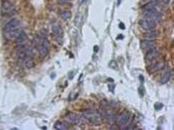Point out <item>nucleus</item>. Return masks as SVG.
<instances>
[{
    "instance_id": "obj_5",
    "label": "nucleus",
    "mask_w": 174,
    "mask_h": 130,
    "mask_svg": "<svg viewBox=\"0 0 174 130\" xmlns=\"http://www.w3.org/2000/svg\"><path fill=\"white\" fill-rule=\"evenodd\" d=\"M157 22H155L154 20L152 19H147V17H144V19H141L139 20V25L140 27L144 29V30L149 31V30H154L157 26Z\"/></svg>"
},
{
    "instance_id": "obj_1",
    "label": "nucleus",
    "mask_w": 174,
    "mask_h": 130,
    "mask_svg": "<svg viewBox=\"0 0 174 130\" xmlns=\"http://www.w3.org/2000/svg\"><path fill=\"white\" fill-rule=\"evenodd\" d=\"M35 41H36V47L37 50L39 52L41 58H45L49 52V42L47 40L46 36H43V35H38L35 38Z\"/></svg>"
},
{
    "instance_id": "obj_13",
    "label": "nucleus",
    "mask_w": 174,
    "mask_h": 130,
    "mask_svg": "<svg viewBox=\"0 0 174 130\" xmlns=\"http://www.w3.org/2000/svg\"><path fill=\"white\" fill-rule=\"evenodd\" d=\"M80 118L78 115L74 114V113H68L66 115V120L68 121L69 123H72V124H76L80 121Z\"/></svg>"
},
{
    "instance_id": "obj_23",
    "label": "nucleus",
    "mask_w": 174,
    "mask_h": 130,
    "mask_svg": "<svg viewBox=\"0 0 174 130\" xmlns=\"http://www.w3.org/2000/svg\"><path fill=\"white\" fill-rule=\"evenodd\" d=\"M162 107H163L162 103H156V109H157V110H160V109H162Z\"/></svg>"
},
{
    "instance_id": "obj_22",
    "label": "nucleus",
    "mask_w": 174,
    "mask_h": 130,
    "mask_svg": "<svg viewBox=\"0 0 174 130\" xmlns=\"http://www.w3.org/2000/svg\"><path fill=\"white\" fill-rule=\"evenodd\" d=\"M60 3H68V2H70V1H72V0H57Z\"/></svg>"
},
{
    "instance_id": "obj_26",
    "label": "nucleus",
    "mask_w": 174,
    "mask_h": 130,
    "mask_svg": "<svg viewBox=\"0 0 174 130\" xmlns=\"http://www.w3.org/2000/svg\"><path fill=\"white\" fill-rule=\"evenodd\" d=\"M94 51H95V52H97V51H98V46H97V45H95V46H94Z\"/></svg>"
},
{
    "instance_id": "obj_21",
    "label": "nucleus",
    "mask_w": 174,
    "mask_h": 130,
    "mask_svg": "<svg viewBox=\"0 0 174 130\" xmlns=\"http://www.w3.org/2000/svg\"><path fill=\"white\" fill-rule=\"evenodd\" d=\"M152 8H155V3H154V2H152V1L143 6V10H149V9H152Z\"/></svg>"
},
{
    "instance_id": "obj_20",
    "label": "nucleus",
    "mask_w": 174,
    "mask_h": 130,
    "mask_svg": "<svg viewBox=\"0 0 174 130\" xmlns=\"http://www.w3.org/2000/svg\"><path fill=\"white\" fill-rule=\"evenodd\" d=\"M61 16L64 20H69L72 17V13L69 10H66V11H63V13H61Z\"/></svg>"
},
{
    "instance_id": "obj_8",
    "label": "nucleus",
    "mask_w": 174,
    "mask_h": 130,
    "mask_svg": "<svg viewBox=\"0 0 174 130\" xmlns=\"http://www.w3.org/2000/svg\"><path fill=\"white\" fill-rule=\"evenodd\" d=\"M51 32H52V35H54V36L57 38V39H60V38L63 37L64 30H63L61 26L58 23H55V24H54V25H52Z\"/></svg>"
},
{
    "instance_id": "obj_7",
    "label": "nucleus",
    "mask_w": 174,
    "mask_h": 130,
    "mask_svg": "<svg viewBox=\"0 0 174 130\" xmlns=\"http://www.w3.org/2000/svg\"><path fill=\"white\" fill-rule=\"evenodd\" d=\"M20 22L19 19H11L9 22H7L4 26V31H10L14 29H19Z\"/></svg>"
},
{
    "instance_id": "obj_19",
    "label": "nucleus",
    "mask_w": 174,
    "mask_h": 130,
    "mask_svg": "<svg viewBox=\"0 0 174 130\" xmlns=\"http://www.w3.org/2000/svg\"><path fill=\"white\" fill-rule=\"evenodd\" d=\"M54 129L57 130H67L69 127H68V125L65 122H63V121H57V122L54 123Z\"/></svg>"
},
{
    "instance_id": "obj_10",
    "label": "nucleus",
    "mask_w": 174,
    "mask_h": 130,
    "mask_svg": "<svg viewBox=\"0 0 174 130\" xmlns=\"http://www.w3.org/2000/svg\"><path fill=\"white\" fill-rule=\"evenodd\" d=\"M28 39V35L26 33L25 31H20V33L17 34V36L16 37V41H17V45H24L25 42L27 41Z\"/></svg>"
},
{
    "instance_id": "obj_9",
    "label": "nucleus",
    "mask_w": 174,
    "mask_h": 130,
    "mask_svg": "<svg viewBox=\"0 0 174 130\" xmlns=\"http://www.w3.org/2000/svg\"><path fill=\"white\" fill-rule=\"evenodd\" d=\"M17 58L20 61H25L26 58H27L29 57L28 54V49H26L25 47H24L23 45H20V48L17 49Z\"/></svg>"
},
{
    "instance_id": "obj_3",
    "label": "nucleus",
    "mask_w": 174,
    "mask_h": 130,
    "mask_svg": "<svg viewBox=\"0 0 174 130\" xmlns=\"http://www.w3.org/2000/svg\"><path fill=\"white\" fill-rule=\"evenodd\" d=\"M1 13H2V14H4V16L11 17V16H13V14H16L17 10H16L14 5L13 4V2L4 0V1L1 3Z\"/></svg>"
},
{
    "instance_id": "obj_2",
    "label": "nucleus",
    "mask_w": 174,
    "mask_h": 130,
    "mask_svg": "<svg viewBox=\"0 0 174 130\" xmlns=\"http://www.w3.org/2000/svg\"><path fill=\"white\" fill-rule=\"evenodd\" d=\"M81 119L86 121L88 123L92 124V125H98V124L102 123V115H99V114L87 112V113H85L83 116H81Z\"/></svg>"
},
{
    "instance_id": "obj_28",
    "label": "nucleus",
    "mask_w": 174,
    "mask_h": 130,
    "mask_svg": "<svg viewBox=\"0 0 174 130\" xmlns=\"http://www.w3.org/2000/svg\"><path fill=\"white\" fill-rule=\"evenodd\" d=\"M84 2H86V0H81V3H84Z\"/></svg>"
},
{
    "instance_id": "obj_24",
    "label": "nucleus",
    "mask_w": 174,
    "mask_h": 130,
    "mask_svg": "<svg viewBox=\"0 0 174 130\" xmlns=\"http://www.w3.org/2000/svg\"><path fill=\"white\" fill-rule=\"evenodd\" d=\"M110 66H112V68H113V69H115V68H116V63H115V61H113L112 63H110Z\"/></svg>"
},
{
    "instance_id": "obj_25",
    "label": "nucleus",
    "mask_w": 174,
    "mask_h": 130,
    "mask_svg": "<svg viewBox=\"0 0 174 130\" xmlns=\"http://www.w3.org/2000/svg\"><path fill=\"white\" fill-rule=\"evenodd\" d=\"M119 26H120V28L122 29V30H124V29H125V26H124V24H123V23H120V25H119Z\"/></svg>"
},
{
    "instance_id": "obj_11",
    "label": "nucleus",
    "mask_w": 174,
    "mask_h": 130,
    "mask_svg": "<svg viewBox=\"0 0 174 130\" xmlns=\"http://www.w3.org/2000/svg\"><path fill=\"white\" fill-rule=\"evenodd\" d=\"M159 54H160L159 50L156 49L155 47H153V48H151V49L149 50V51L146 52V61H153V60H155V58H157Z\"/></svg>"
},
{
    "instance_id": "obj_14",
    "label": "nucleus",
    "mask_w": 174,
    "mask_h": 130,
    "mask_svg": "<svg viewBox=\"0 0 174 130\" xmlns=\"http://www.w3.org/2000/svg\"><path fill=\"white\" fill-rule=\"evenodd\" d=\"M140 46L143 49H151L153 47H155V42L154 40H151V39H144V40H141Z\"/></svg>"
},
{
    "instance_id": "obj_27",
    "label": "nucleus",
    "mask_w": 174,
    "mask_h": 130,
    "mask_svg": "<svg viewBox=\"0 0 174 130\" xmlns=\"http://www.w3.org/2000/svg\"><path fill=\"white\" fill-rule=\"evenodd\" d=\"M117 39H123V36H118Z\"/></svg>"
},
{
    "instance_id": "obj_18",
    "label": "nucleus",
    "mask_w": 174,
    "mask_h": 130,
    "mask_svg": "<svg viewBox=\"0 0 174 130\" xmlns=\"http://www.w3.org/2000/svg\"><path fill=\"white\" fill-rule=\"evenodd\" d=\"M24 64H25L26 69H32V68L35 67V61L33 58H32V57H28L24 61Z\"/></svg>"
},
{
    "instance_id": "obj_15",
    "label": "nucleus",
    "mask_w": 174,
    "mask_h": 130,
    "mask_svg": "<svg viewBox=\"0 0 174 130\" xmlns=\"http://www.w3.org/2000/svg\"><path fill=\"white\" fill-rule=\"evenodd\" d=\"M164 66H165L164 61H158V63L154 64L153 66H151L149 68V72L150 73H156V72H158V71L163 69Z\"/></svg>"
},
{
    "instance_id": "obj_6",
    "label": "nucleus",
    "mask_w": 174,
    "mask_h": 130,
    "mask_svg": "<svg viewBox=\"0 0 174 130\" xmlns=\"http://www.w3.org/2000/svg\"><path fill=\"white\" fill-rule=\"evenodd\" d=\"M143 14L147 19H152L157 23L160 22L162 17V14L159 13L158 10H156V8H152V9H149V10H143Z\"/></svg>"
},
{
    "instance_id": "obj_16",
    "label": "nucleus",
    "mask_w": 174,
    "mask_h": 130,
    "mask_svg": "<svg viewBox=\"0 0 174 130\" xmlns=\"http://www.w3.org/2000/svg\"><path fill=\"white\" fill-rule=\"evenodd\" d=\"M171 74H172V72H171L170 70H167L166 72L162 75V77H161V84H167L168 82L170 81Z\"/></svg>"
},
{
    "instance_id": "obj_17",
    "label": "nucleus",
    "mask_w": 174,
    "mask_h": 130,
    "mask_svg": "<svg viewBox=\"0 0 174 130\" xmlns=\"http://www.w3.org/2000/svg\"><path fill=\"white\" fill-rule=\"evenodd\" d=\"M158 35H159L158 31H156L155 29H154V30H149V31H147L146 33L144 34V36H146V39L155 40L156 38L158 37Z\"/></svg>"
},
{
    "instance_id": "obj_29",
    "label": "nucleus",
    "mask_w": 174,
    "mask_h": 130,
    "mask_svg": "<svg viewBox=\"0 0 174 130\" xmlns=\"http://www.w3.org/2000/svg\"><path fill=\"white\" fill-rule=\"evenodd\" d=\"M155 1H161V0H155Z\"/></svg>"
},
{
    "instance_id": "obj_12",
    "label": "nucleus",
    "mask_w": 174,
    "mask_h": 130,
    "mask_svg": "<svg viewBox=\"0 0 174 130\" xmlns=\"http://www.w3.org/2000/svg\"><path fill=\"white\" fill-rule=\"evenodd\" d=\"M20 28L19 29H14V30H10V31H4V37L6 38L7 40H13L16 39V37L17 36V34L20 33Z\"/></svg>"
},
{
    "instance_id": "obj_4",
    "label": "nucleus",
    "mask_w": 174,
    "mask_h": 130,
    "mask_svg": "<svg viewBox=\"0 0 174 130\" xmlns=\"http://www.w3.org/2000/svg\"><path fill=\"white\" fill-rule=\"evenodd\" d=\"M130 121H131L130 113H128V112H123V113L120 115V117L118 118L117 125L120 126V127H124V128H125L126 126L129 125Z\"/></svg>"
}]
</instances>
